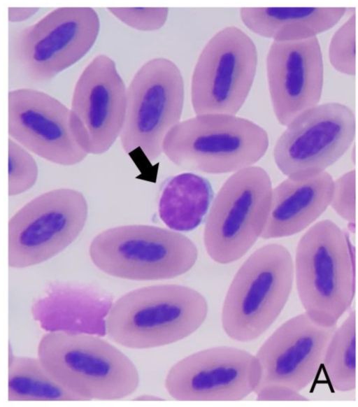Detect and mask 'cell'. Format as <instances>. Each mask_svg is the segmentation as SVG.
<instances>
[{
  "mask_svg": "<svg viewBox=\"0 0 358 407\" xmlns=\"http://www.w3.org/2000/svg\"><path fill=\"white\" fill-rule=\"evenodd\" d=\"M203 295L187 286L159 284L132 290L110 306L105 320L108 336L130 349H148L179 341L205 322Z\"/></svg>",
  "mask_w": 358,
  "mask_h": 407,
  "instance_id": "1",
  "label": "cell"
},
{
  "mask_svg": "<svg viewBox=\"0 0 358 407\" xmlns=\"http://www.w3.org/2000/svg\"><path fill=\"white\" fill-rule=\"evenodd\" d=\"M37 357L57 380L85 401L122 399L139 385L134 363L97 336L50 331L41 337Z\"/></svg>",
  "mask_w": 358,
  "mask_h": 407,
  "instance_id": "2",
  "label": "cell"
},
{
  "mask_svg": "<svg viewBox=\"0 0 358 407\" xmlns=\"http://www.w3.org/2000/svg\"><path fill=\"white\" fill-rule=\"evenodd\" d=\"M345 234L330 220L310 226L298 242L294 280L304 312L317 324L334 327L355 294V268Z\"/></svg>",
  "mask_w": 358,
  "mask_h": 407,
  "instance_id": "3",
  "label": "cell"
},
{
  "mask_svg": "<svg viewBox=\"0 0 358 407\" xmlns=\"http://www.w3.org/2000/svg\"><path fill=\"white\" fill-rule=\"evenodd\" d=\"M268 145L267 132L253 121L236 115L207 113L180 121L171 129L162 152L181 168L224 173L253 166Z\"/></svg>",
  "mask_w": 358,
  "mask_h": 407,
  "instance_id": "4",
  "label": "cell"
},
{
  "mask_svg": "<svg viewBox=\"0 0 358 407\" xmlns=\"http://www.w3.org/2000/svg\"><path fill=\"white\" fill-rule=\"evenodd\" d=\"M294 280V264L286 247L265 245L250 255L227 292L221 322L231 338L248 342L262 336L283 310Z\"/></svg>",
  "mask_w": 358,
  "mask_h": 407,
  "instance_id": "5",
  "label": "cell"
},
{
  "mask_svg": "<svg viewBox=\"0 0 358 407\" xmlns=\"http://www.w3.org/2000/svg\"><path fill=\"white\" fill-rule=\"evenodd\" d=\"M89 256L103 273L135 281L171 279L195 264L198 250L177 231L146 224L106 229L91 241Z\"/></svg>",
  "mask_w": 358,
  "mask_h": 407,
  "instance_id": "6",
  "label": "cell"
},
{
  "mask_svg": "<svg viewBox=\"0 0 358 407\" xmlns=\"http://www.w3.org/2000/svg\"><path fill=\"white\" fill-rule=\"evenodd\" d=\"M100 28L92 8H57L10 37L9 58L29 80L47 82L89 52Z\"/></svg>",
  "mask_w": 358,
  "mask_h": 407,
  "instance_id": "7",
  "label": "cell"
},
{
  "mask_svg": "<svg viewBox=\"0 0 358 407\" xmlns=\"http://www.w3.org/2000/svg\"><path fill=\"white\" fill-rule=\"evenodd\" d=\"M272 190L269 175L257 166L236 171L225 181L213 201L203 230L204 245L213 261L236 262L262 236Z\"/></svg>",
  "mask_w": 358,
  "mask_h": 407,
  "instance_id": "8",
  "label": "cell"
},
{
  "mask_svg": "<svg viewBox=\"0 0 358 407\" xmlns=\"http://www.w3.org/2000/svg\"><path fill=\"white\" fill-rule=\"evenodd\" d=\"M88 211L84 194L69 187L45 192L26 203L8 221V266L27 268L59 254L78 237Z\"/></svg>",
  "mask_w": 358,
  "mask_h": 407,
  "instance_id": "9",
  "label": "cell"
},
{
  "mask_svg": "<svg viewBox=\"0 0 358 407\" xmlns=\"http://www.w3.org/2000/svg\"><path fill=\"white\" fill-rule=\"evenodd\" d=\"M185 85L171 60L152 58L134 73L127 86L126 116L120 141L129 154L139 148L150 161L162 152L164 140L180 122Z\"/></svg>",
  "mask_w": 358,
  "mask_h": 407,
  "instance_id": "10",
  "label": "cell"
},
{
  "mask_svg": "<svg viewBox=\"0 0 358 407\" xmlns=\"http://www.w3.org/2000/svg\"><path fill=\"white\" fill-rule=\"evenodd\" d=\"M258 52L252 39L235 26L226 27L202 49L191 79L195 115H236L252 87Z\"/></svg>",
  "mask_w": 358,
  "mask_h": 407,
  "instance_id": "11",
  "label": "cell"
},
{
  "mask_svg": "<svg viewBox=\"0 0 358 407\" xmlns=\"http://www.w3.org/2000/svg\"><path fill=\"white\" fill-rule=\"evenodd\" d=\"M356 120L348 106L327 102L296 116L278 138L273 157L287 178L315 176L337 162L354 142Z\"/></svg>",
  "mask_w": 358,
  "mask_h": 407,
  "instance_id": "12",
  "label": "cell"
},
{
  "mask_svg": "<svg viewBox=\"0 0 358 407\" xmlns=\"http://www.w3.org/2000/svg\"><path fill=\"white\" fill-rule=\"evenodd\" d=\"M127 102L115 62L105 54L94 57L76 82L69 108L73 135L88 155L106 152L120 138Z\"/></svg>",
  "mask_w": 358,
  "mask_h": 407,
  "instance_id": "13",
  "label": "cell"
},
{
  "mask_svg": "<svg viewBox=\"0 0 358 407\" xmlns=\"http://www.w3.org/2000/svg\"><path fill=\"white\" fill-rule=\"evenodd\" d=\"M260 363L244 350L217 346L194 352L169 371L164 386L179 401H237L255 392Z\"/></svg>",
  "mask_w": 358,
  "mask_h": 407,
  "instance_id": "14",
  "label": "cell"
},
{
  "mask_svg": "<svg viewBox=\"0 0 358 407\" xmlns=\"http://www.w3.org/2000/svg\"><path fill=\"white\" fill-rule=\"evenodd\" d=\"M8 134L31 153L55 164L76 165L88 155L73 135L69 108L36 89L8 92Z\"/></svg>",
  "mask_w": 358,
  "mask_h": 407,
  "instance_id": "15",
  "label": "cell"
},
{
  "mask_svg": "<svg viewBox=\"0 0 358 407\" xmlns=\"http://www.w3.org/2000/svg\"><path fill=\"white\" fill-rule=\"evenodd\" d=\"M266 71L273 110L281 125L286 127L296 116L319 104L324 71L317 37L273 41Z\"/></svg>",
  "mask_w": 358,
  "mask_h": 407,
  "instance_id": "16",
  "label": "cell"
},
{
  "mask_svg": "<svg viewBox=\"0 0 358 407\" xmlns=\"http://www.w3.org/2000/svg\"><path fill=\"white\" fill-rule=\"evenodd\" d=\"M336 327L320 326L305 312L285 321L255 355L262 368L257 388L280 384L301 392L308 387L318 373Z\"/></svg>",
  "mask_w": 358,
  "mask_h": 407,
  "instance_id": "17",
  "label": "cell"
},
{
  "mask_svg": "<svg viewBox=\"0 0 358 407\" xmlns=\"http://www.w3.org/2000/svg\"><path fill=\"white\" fill-rule=\"evenodd\" d=\"M334 181L325 171L281 182L272 190L268 217L261 237H286L308 228L330 206Z\"/></svg>",
  "mask_w": 358,
  "mask_h": 407,
  "instance_id": "18",
  "label": "cell"
},
{
  "mask_svg": "<svg viewBox=\"0 0 358 407\" xmlns=\"http://www.w3.org/2000/svg\"><path fill=\"white\" fill-rule=\"evenodd\" d=\"M346 8H242L240 17L251 31L274 42L317 37L334 27Z\"/></svg>",
  "mask_w": 358,
  "mask_h": 407,
  "instance_id": "19",
  "label": "cell"
},
{
  "mask_svg": "<svg viewBox=\"0 0 358 407\" xmlns=\"http://www.w3.org/2000/svg\"><path fill=\"white\" fill-rule=\"evenodd\" d=\"M213 198L209 181L192 173L171 178L158 204L162 221L175 231H189L202 222Z\"/></svg>",
  "mask_w": 358,
  "mask_h": 407,
  "instance_id": "20",
  "label": "cell"
},
{
  "mask_svg": "<svg viewBox=\"0 0 358 407\" xmlns=\"http://www.w3.org/2000/svg\"><path fill=\"white\" fill-rule=\"evenodd\" d=\"M8 350V401L84 400L57 380L38 357L14 356Z\"/></svg>",
  "mask_w": 358,
  "mask_h": 407,
  "instance_id": "21",
  "label": "cell"
},
{
  "mask_svg": "<svg viewBox=\"0 0 358 407\" xmlns=\"http://www.w3.org/2000/svg\"><path fill=\"white\" fill-rule=\"evenodd\" d=\"M322 364L331 387L348 392L356 387V313L351 310L336 327L327 346Z\"/></svg>",
  "mask_w": 358,
  "mask_h": 407,
  "instance_id": "22",
  "label": "cell"
},
{
  "mask_svg": "<svg viewBox=\"0 0 358 407\" xmlns=\"http://www.w3.org/2000/svg\"><path fill=\"white\" fill-rule=\"evenodd\" d=\"M38 167L31 153L14 140H8V194H21L34 186Z\"/></svg>",
  "mask_w": 358,
  "mask_h": 407,
  "instance_id": "23",
  "label": "cell"
},
{
  "mask_svg": "<svg viewBox=\"0 0 358 407\" xmlns=\"http://www.w3.org/2000/svg\"><path fill=\"white\" fill-rule=\"evenodd\" d=\"M331 65L338 72L354 76L356 73V14L354 11L334 32L328 48Z\"/></svg>",
  "mask_w": 358,
  "mask_h": 407,
  "instance_id": "24",
  "label": "cell"
},
{
  "mask_svg": "<svg viewBox=\"0 0 358 407\" xmlns=\"http://www.w3.org/2000/svg\"><path fill=\"white\" fill-rule=\"evenodd\" d=\"M107 10L123 24L140 31L160 29L169 17L167 8H107Z\"/></svg>",
  "mask_w": 358,
  "mask_h": 407,
  "instance_id": "25",
  "label": "cell"
},
{
  "mask_svg": "<svg viewBox=\"0 0 358 407\" xmlns=\"http://www.w3.org/2000/svg\"><path fill=\"white\" fill-rule=\"evenodd\" d=\"M356 171L350 170L334 181L330 206L344 220L355 222Z\"/></svg>",
  "mask_w": 358,
  "mask_h": 407,
  "instance_id": "26",
  "label": "cell"
},
{
  "mask_svg": "<svg viewBox=\"0 0 358 407\" xmlns=\"http://www.w3.org/2000/svg\"><path fill=\"white\" fill-rule=\"evenodd\" d=\"M258 401H307L295 390L280 384H268L255 391Z\"/></svg>",
  "mask_w": 358,
  "mask_h": 407,
  "instance_id": "27",
  "label": "cell"
},
{
  "mask_svg": "<svg viewBox=\"0 0 358 407\" xmlns=\"http://www.w3.org/2000/svg\"><path fill=\"white\" fill-rule=\"evenodd\" d=\"M39 10L38 8L9 7L8 8V20L12 23L24 22L35 15Z\"/></svg>",
  "mask_w": 358,
  "mask_h": 407,
  "instance_id": "28",
  "label": "cell"
},
{
  "mask_svg": "<svg viewBox=\"0 0 358 407\" xmlns=\"http://www.w3.org/2000/svg\"><path fill=\"white\" fill-rule=\"evenodd\" d=\"M134 401H163L164 399L153 394H143L135 397Z\"/></svg>",
  "mask_w": 358,
  "mask_h": 407,
  "instance_id": "29",
  "label": "cell"
},
{
  "mask_svg": "<svg viewBox=\"0 0 358 407\" xmlns=\"http://www.w3.org/2000/svg\"><path fill=\"white\" fill-rule=\"evenodd\" d=\"M351 159L352 160L353 159L354 163L355 162V145L354 143L353 145V148L352 150V154H351Z\"/></svg>",
  "mask_w": 358,
  "mask_h": 407,
  "instance_id": "30",
  "label": "cell"
}]
</instances>
